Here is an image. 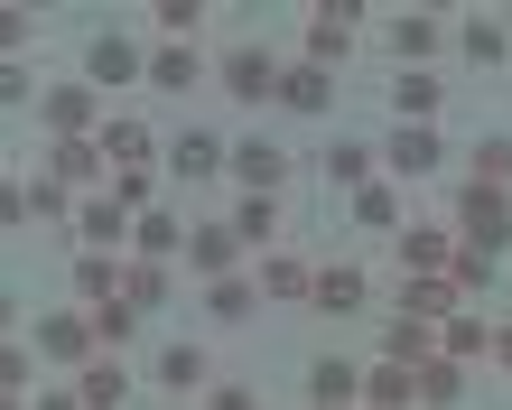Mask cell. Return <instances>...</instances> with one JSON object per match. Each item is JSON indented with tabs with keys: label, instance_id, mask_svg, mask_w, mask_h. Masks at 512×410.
<instances>
[{
	"label": "cell",
	"instance_id": "cell-1",
	"mask_svg": "<svg viewBox=\"0 0 512 410\" xmlns=\"http://www.w3.org/2000/svg\"><path fill=\"white\" fill-rule=\"evenodd\" d=\"M354 19H373L364 0H317V10H308V66H326V75L345 66V56H354Z\"/></svg>",
	"mask_w": 512,
	"mask_h": 410
},
{
	"label": "cell",
	"instance_id": "cell-2",
	"mask_svg": "<svg viewBox=\"0 0 512 410\" xmlns=\"http://www.w3.org/2000/svg\"><path fill=\"white\" fill-rule=\"evenodd\" d=\"M457 224H466V243H475V252L512 243V196H503V187H475V178H466V196H457Z\"/></svg>",
	"mask_w": 512,
	"mask_h": 410
},
{
	"label": "cell",
	"instance_id": "cell-3",
	"mask_svg": "<svg viewBox=\"0 0 512 410\" xmlns=\"http://www.w3.org/2000/svg\"><path fill=\"white\" fill-rule=\"evenodd\" d=\"M215 75H224L233 103H280V75H289V66H270L261 47H233V56H215Z\"/></svg>",
	"mask_w": 512,
	"mask_h": 410
},
{
	"label": "cell",
	"instance_id": "cell-4",
	"mask_svg": "<svg viewBox=\"0 0 512 410\" xmlns=\"http://www.w3.org/2000/svg\"><path fill=\"white\" fill-rule=\"evenodd\" d=\"M38 112H47V131H56V140H103V103L84 94V84H47Z\"/></svg>",
	"mask_w": 512,
	"mask_h": 410
},
{
	"label": "cell",
	"instance_id": "cell-5",
	"mask_svg": "<svg viewBox=\"0 0 512 410\" xmlns=\"http://www.w3.org/2000/svg\"><path fill=\"white\" fill-rule=\"evenodd\" d=\"M38 345L56 364H94L103 355V336H94V308H56V317H38Z\"/></svg>",
	"mask_w": 512,
	"mask_h": 410
},
{
	"label": "cell",
	"instance_id": "cell-6",
	"mask_svg": "<svg viewBox=\"0 0 512 410\" xmlns=\"http://www.w3.org/2000/svg\"><path fill=\"white\" fill-rule=\"evenodd\" d=\"M401 261L419 280H447V271H457V233H447V224H401Z\"/></svg>",
	"mask_w": 512,
	"mask_h": 410
},
{
	"label": "cell",
	"instance_id": "cell-7",
	"mask_svg": "<svg viewBox=\"0 0 512 410\" xmlns=\"http://www.w3.org/2000/svg\"><path fill=\"white\" fill-rule=\"evenodd\" d=\"M233 261H243V233H233V224H196L187 233V271H205V289L233 280Z\"/></svg>",
	"mask_w": 512,
	"mask_h": 410
},
{
	"label": "cell",
	"instance_id": "cell-8",
	"mask_svg": "<svg viewBox=\"0 0 512 410\" xmlns=\"http://www.w3.org/2000/svg\"><path fill=\"white\" fill-rule=\"evenodd\" d=\"M131 233H140V224H131V205H122V196H94V205L75 215V243H103V252H122Z\"/></svg>",
	"mask_w": 512,
	"mask_h": 410
},
{
	"label": "cell",
	"instance_id": "cell-9",
	"mask_svg": "<svg viewBox=\"0 0 512 410\" xmlns=\"http://www.w3.org/2000/svg\"><path fill=\"white\" fill-rule=\"evenodd\" d=\"M457 308H466L457 280H401V317H419V327H447Z\"/></svg>",
	"mask_w": 512,
	"mask_h": 410
},
{
	"label": "cell",
	"instance_id": "cell-10",
	"mask_svg": "<svg viewBox=\"0 0 512 410\" xmlns=\"http://www.w3.org/2000/svg\"><path fill=\"white\" fill-rule=\"evenodd\" d=\"M233 178H243V196H280L289 187V159L270 150V140H243V150H233Z\"/></svg>",
	"mask_w": 512,
	"mask_h": 410
},
{
	"label": "cell",
	"instance_id": "cell-11",
	"mask_svg": "<svg viewBox=\"0 0 512 410\" xmlns=\"http://www.w3.org/2000/svg\"><path fill=\"white\" fill-rule=\"evenodd\" d=\"M261 299H317V271H308V261H298V252H261Z\"/></svg>",
	"mask_w": 512,
	"mask_h": 410
},
{
	"label": "cell",
	"instance_id": "cell-12",
	"mask_svg": "<svg viewBox=\"0 0 512 410\" xmlns=\"http://www.w3.org/2000/svg\"><path fill=\"white\" fill-rule=\"evenodd\" d=\"M438 355H447V364H485V355H494V327H485L475 308H457V317L438 327Z\"/></svg>",
	"mask_w": 512,
	"mask_h": 410
},
{
	"label": "cell",
	"instance_id": "cell-13",
	"mask_svg": "<svg viewBox=\"0 0 512 410\" xmlns=\"http://www.w3.org/2000/svg\"><path fill=\"white\" fill-rule=\"evenodd\" d=\"M224 224L243 233V252H280V196H243Z\"/></svg>",
	"mask_w": 512,
	"mask_h": 410
},
{
	"label": "cell",
	"instance_id": "cell-14",
	"mask_svg": "<svg viewBox=\"0 0 512 410\" xmlns=\"http://www.w3.org/2000/svg\"><path fill=\"white\" fill-rule=\"evenodd\" d=\"M382 364H438V327H419V317H391V327H382Z\"/></svg>",
	"mask_w": 512,
	"mask_h": 410
},
{
	"label": "cell",
	"instance_id": "cell-15",
	"mask_svg": "<svg viewBox=\"0 0 512 410\" xmlns=\"http://www.w3.org/2000/svg\"><path fill=\"white\" fill-rule=\"evenodd\" d=\"M326 103H336V75H326V66H308V56H298V66L280 75V112H326Z\"/></svg>",
	"mask_w": 512,
	"mask_h": 410
},
{
	"label": "cell",
	"instance_id": "cell-16",
	"mask_svg": "<svg viewBox=\"0 0 512 410\" xmlns=\"http://www.w3.org/2000/svg\"><path fill=\"white\" fill-rule=\"evenodd\" d=\"M364 410H419V373L410 364H373L364 373Z\"/></svg>",
	"mask_w": 512,
	"mask_h": 410
},
{
	"label": "cell",
	"instance_id": "cell-17",
	"mask_svg": "<svg viewBox=\"0 0 512 410\" xmlns=\"http://www.w3.org/2000/svg\"><path fill=\"white\" fill-rule=\"evenodd\" d=\"M391 112H401L410 131H429V112H438V75H419V66H401V75H391Z\"/></svg>",
	"mask_w": 512,
	"mask_h": 410
},
{
	"label": "cell",
	"instance_id": "cell-18",
	"mask_svg": "<svg viewBox=\"0 0 512 410\" xmlns=\"http://www.w3.org/2000/svg\"><path fill=\"white\" fill-rule=\"evenodd\" d=\"M308 308H326V317H354V308H364V271H354V261H326Z\"/></svg>",
	"mask_w": 512,
	"mask_h": 410
},
{
	"label": "cell",
	"instance_id": "cell-19",
	"mask_svg": "<svg viewBox=\"0 0 512 410\" xmlns=\"http://www.w3.org/2000/svg\"><path fill=\"white\" fill-rule=\"evenodd\" d=\"M252 308H261V280H252V271H233V280L205 289V317H215V327H243Z\"/></svg>",
	"mask_w": 512,
	"mask_h": 410
},
{
	"label": "cell",
	"instance_id": "cell-20",
	"mask_svg": "<svg viewBox=\"0 0 512 410\" xmlns=\"http://www.w3.org/2000/svg\"><path fill=\"white\" fill-rule=\"evenodd\" d=\"M75 392H84V410H122V401H131V373L112 364V355H94V364L75 373Z\"/></svg>",
	"mask_w": 512,
	"mask_h": 410
},
{
	"label": "cell",
	"instance_id": "cell-21",
	"mask_svg": "<svg viewBox=\"0 0 512 410\" xmlns=\"http://www.w3.org/2000/svg\"><path fill=\"white\" fill-rule=\"evenodd\" d=\"M47 178L94 187V178H103V140H56V150H47Z\"/></svg>",
	"mask_w": 512,
	"mask_h": 410
},
{
	"label": "cell",
	"instance_id": "cell-22",
	"mask_svg": "<svg viewBox=\"0 0 512 410\" xmlns=\"http://www.w3.org/2000/svg\"><path fill=\"white\" fill-rule=\"evenodd\" d=\"M122 261H112V252H75V289H84V308H103V299H122Z\"/></svg>",
	"mask_w": 512,
	"mask_h": 410
},
{
	"label": "cell",
	"instance_id": "cell-23",
	"mask_svg": "<svg viewBox=\"0 0 512 410\" xmlns=\"http://www.w3.org/2000/svg\"><path fill=\"white\" fill-rule=\"evenodd\" d=\"M159 383H168V392L215 383V355H205V345H159Z\"/></svg>",
	"mask_w": 512,
	"mask_h": 410
},
{
	"label": "cell",
	"instance_id": "cell-24",
	"mask_svg": "<svg viewBox=\"0 0 512 410\" xmlns=\"http://www.w3.org/2000/svg\"><path fill=\"white\" fill-rule=\"evenodd\" d=\"M103 159L122 168V178H131V168H149V122H103Z\"/></svg>",
	"mask_w": 512,
	"mask_h": 410
},
{
	"label": "cell",
	"instance_id": "cell-25",
	"mask_svg": "<svg viewBox=\"0 0 512 410\" xmlns=\"http://www.w3.org/2000/svg\"><path fill=\"white\" fill-rule=\"evenodd\" d=\"M168 168H177V178H215V168H224V140H215V131H187V140L168 150Z\"/></svg>",
	"mask_w": 512,
	"mask_h": 410
},
{
	"label": "cell",
	"instance_id": "cell-26",
	"mask_svg": "<svg viewBox=\"0 0 512 410\" xmlns=\"http://www.w3.org/2000/svg\"><path fill=\"white\" fill-rule=\"evenodd\" d=\"M196 75H205V56H196V47H159V56H149V84H159V94H187Z\"/></svg>",
	"mask_w": 512,
	"mask_h": 410
},
{
	"label": "cell",
	"instance_id": "cell-27",
	"mask_svg": "<svg viewBox=\"0 0 512 410\" xmlns=\"http://www.w3.org/2000/svg\"><path fill=\"white\" fill-rule=\"evenodd\" d=\"M317 168H326V178H336V187H354V196L373 187V150H364V140H336V150H326Z\"/></svg>",
	"mask_w": 512,
	"mask_h": 410
},
{
	"label": "cell",
	"instance_id": "cell-28",
	"mask_svg": "<svg viewBox=\"0 0 512 410\" xmlns=\"http://www.w3.org/2000/svg\"><path fill=\"white\" fill-rule=\"evenodd\" d=\"M308 392H317L326 410H354V401H364V373H354V364H317V373H308Z\"/></svg>",
	"mask_w": 512,
	"mask_h": 410
},
{
	"label": "cell",
	"instance_id": "cell-29",
	"mask_svg": "<svg viewBox=\"0 0 512 410\" xmlns=\"http://www.w3.org/2000/svg\"><path fill=\"white\" fill-rule=\"evenodd\" d=\"M391 168L401 178H438V131H401L391 140Z\"/></svg>",
	"mask_w": 512,
	"mask_h": 410
},
{
	"label": "cell",
	"instance_id": "cell-30",
	"mask_svg": "<svg viewBox=\"0 0 512 410\" xmlns=\"http://www.w3.org/2000/svg\"><path fill=\"white\" fill-rule=\"evenodd\" d=\"M429 47H438V19L429 10H401V19H391V56H410V66H419Z\"/></svg>",
	"mask_w": 512,
	"mask_h": 410
},
{
	"label": "cell",
	"instance_id": "cell-31",
	"mask_svg": "<svg viewBox=\"0 0 512 410\" xmlns=\"http://www.w3.org/2000/svg\"><path fill=\"white\" fill-rule=\"evenodd\" d=\"M457 392H466V364H447V355H438V364H419V410H447Z\"/></svg>",
	"mask_w": 512,
	"mask_h": 410
},
{
	"label": "cell",
	"instance_id": "cell-32",
	"mask_svg": "<svg viewBox=\"0 0 512 410\" xmlns=\"http://www.w3.org/2000/svg\"><path fill=\"white\" fill-rule=\"evenodd\" d=\"M84 66H94V84H122V75H140V47H131V38H94Z\"/></svg>",
	"mask_w": 512,
	"mask_h": 410
},
{
	"label": "cell",
	"instance_id": "cell-33",
	"mask_svg": "<svg viewBox=\"0 0 512 410\" xmlns=\"http://www.w3.org/2000/svg\"><path fill=\"white\" fill-rule=\"evenodd\" d=\"M354 224H364V233H391V224H401V196H391V187L373 178L364 196H354Z\"/></svg>",
	"mask_w": 512,
	"mask_h": 410
},
{
	"label": "cell",
	"instance_id": "cell-34",
	"mask_svg": "<svg viewBox=\"0 0 512 410\" xmlns=\"http://www.w3.org/2000/svg\"><path fill=\"white\" fill-rule=\"evenodd\" d=\"M94 336H103V355H112V345H131V336H140V308H131V299H103V308H94Z\"/></svg>",
	"mask_w": 512,
	"mask_h": 410
},
{
	"label": "cell",
	"instance_id": "cell-35",
	"mask_svg": "<svg viewBox=\"0 0 512 410\" xmlns=\"http://www.w3.org/2000/svg\"><path fill=\"white\" fill-rule=\"evenodd\" d=\"M122 299H131V308L149 317V308L168 299V271H159V261H131V280H122Z\"/></svg>",
	"mask_w": 512,
	"mask_h": 410
},
{
	"label": "cell",
	"instance_id": "cell-36",
	"mask_svg": "<svg viewBox=\"0 0 512 410\" xmlns=\"http://www.w3.org/2000/svg\"><path fill=\"white\" fill-rule=\"evenodd\" d=\"M475 187H503L512 196V140H475Z\"/></svg>",
	"mask_w": 512,
	"mask_h": 410
},
{
	"label": "cell",
	"instance_id": "cell-37",
	"mask_svg": "<svg viewBox=\"0 0 512 410\" xmlns=\"http://www.w3.org/2000/svg\"><path fill=\"white\" fill-rule=\"evenodd\" d=\"M131 252H140V261H168V252H177V224L159 215V205H149V215H140V233H131Z\"/></svg>",
	"mask_w": 512,
	"mask_h": 410
},
{
	"label": "cell",
	"instance_id": "cell-38",
	"mask_svg": "<svg viewBox=\"0 0 512 410\" xmlns=\"http://www.w3.org/2000/svg\"><path fill=\"white\" fill-rule=\"evenodd\" d=\"M457 47H466V66H503V56H512V38H503V28H485V19H475Z\"/></svg>",
	"mask_w": 512,
	"mask_h": 410
},
{
	"label": "cell",
	"instance_id": "cell-39",
	"mask_svg": "<svg viewBox=\"0 0 512 410\" xmlns=\"http://www.w3.org/2000/svg\"><path fill=\"white\" fill-rule=\"evenodd\" d=\"M447 280H457V289H485V280H494V252H475V243H457V271H447Z\"/></svg>",
	"mask_w": 512,
	"mask_h": 410
},
{
	"label": "cell",
	"instance_id": "cell-40",
	"mask_svg": "<svg viewBox=\"0 0 512 410\" xmlns=\"http://www.w3.org/2000/svg\"><path fill=\"white\" fill-rule=\"evenodd\" d=\"M0 392H28V345H0Z\"/></svg>",
	"mask_w": 512,
	"mask_h": 410
},
{
	"label": "cell",
	"instance_id": "cell-41",
	"mask_svg": "<svg viewBox=\"0 0 512 410\" xmlns=\"http://www.w3.org/2000/svg\"><path fill=\"white\" fill-rule=\"evenodd\" d=\"M205 410H261V401H252L243 383H205Z\"/></svg>",
	"mask_w": 512,
	"mask_h": 410
},
{
	"label": "cell",
	"instance_id": "cell-42",
	"mask_svg": "<svg viewBox=\"0 0 512 410\" xmlns=\"http://www.w3.org/2000/svg\"><path fill=\"white\" fill-rule=\"evenodd\" d=\"M38 410H84V392H47V401H38Z\"/></svg>",
	"mask_w": 512,
	"mask_h": 410
},
{
	"label": "cell",
	"instance_id": "cell-43",
	"mask_svg": "<svg viewBox=\"0 0 512 410\" xmlns=\"http://www.w3.org/2000/svg\"><path fill=\"white\" fill-rule=\"evenodd\" d=\"M494 364H512V327H494Z\"/></svg>",
	"mask_w": 512,
	"mask_h": 410
},
{
	"label": "cell",
	"instance_id": "cell-44",
	"mask_svg": "<svg viewBox=\"0 0 512 410\" xmlns=\"http://www.w3.org/2000/svg\"><path fill=\"white\" fill-rule=\"evenodd\" d=\"M503 38H512V10H503Z\"/></svg>",
	"mask_w": 512,
	"mask_h": 410
},
{
	"label": "cell",
	"instance_id": "cell-45",
	"mask_svg": "<svg viewBox=\"0 0 512 410\" xmlns=\"http://www.w3.org/2000/svg\"><path fill=\"white\" fill-rule=\"evenodd\" d=\"M317 410H326V401H317Z\"/></svg>",
	"mask_w": 512,
	"mask_h": 410
}]
</instances>
